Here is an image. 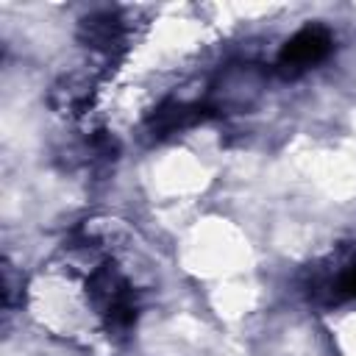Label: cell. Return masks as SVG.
Masks as SVG:
<instances>
[{
	"label": "cell",
	"mask_w": 356,
	"mask_h": 356,
	"mask_svg": "<svg viewBox=\"0 0 356 356\" xmlns=\"http://www.w3.org/2000/svg\"><path fill=\"white\" fill-rule=\"evenodd\" d=\"M267 70L259 61H228L206 86L203 108L209 117H236L253 111L267 95Z\"/></svg>",
	"instance_id": "cell-1"
},
{
	"label": "cell",
	"mask_w": 356,
	"mask_h": 356,
	"mask_svg": "<svg viewBox=\"0 0 356 356\" xmlns=\"http://www.w3.org/2000/svg\"><path fill=\"white\" fill-rule=\"evenodd\" d=\"M300 292L317 309L356 300V242H342L300 273Z\"/></svg>",
	"instance_id": "cell-2"
},
{
	"label": "cell",
	"mask_w": 356,
	"mask_h": 356,
	"mask_svg": "<svg viewBox=\"0 0 356 356\" xmlns=\"http://www.w3.org/2000/svg\"><path fill=\"white\" fill-rule=\"evenodd\" d=\"M89 306L100 317L108 337H125L136 323V289L111 259L86 275Z\"/></svg>",
	"instance_id": "cell-3"
},
{
	"label": "cell",
	"mask_w": 356,
	"mask_h": 356,
	"mask_svg": "<svg viewBox=\"0 0 356 356\" xmlns=\"http://www.w3.org/2000/svg\"><path fill=\"white\" fill-rule=\"evenodd\" d=\"M334 50V36L325 25H306L300 28L275 56V70L284 78H298L312 67L323 64Z\"/></svg>",
	"instance_id": "cell-4"
},
{
	"label": "cell",
	"mask_w": 356,
	"mask_h": 356,
	"mask_svg": "<svg viewBox=\"0 0 356 356\" xmlns=\"http://www.w3.org/2000/svg\"><path fill=\"white\" fill-rule=\"evenodd\" d=\"M128 19L117 8L92 11L78 22V42L103 58H117L128 47Z\"/></svg>",
	"instance_id": "cell-5"
},
{
	"label": "cell",
	"mask_w": 356,
	"mask_h": 356,
	"mask_svg": "<svg viewBox=\"0 0 356 356\" xmlns=\"http://www.w3.org/2000/svg\"><path fill=\"white\" fill-rule=\"evenodd\" d=\"M209 117V111L203 108V103H186L178 97L164 100L161 106H156L147 120H145V134L150 139H167L172 134H181L197 122H203Z\"/></svg>",
	"instance_id": "cell-6"
},
{
	"label": "cell",
	"mask_w": 356,
	"mask_h": 356,
	"mask_svg": "<svg viewBox=\"0 0 356 356\" xmlns=\"http://www.w3.org/2000/svg\"><path fill=\"white\" fill-rule=\"evenodd\" d=\"M92 95H95V78L89 72H67L50 86L47 100L58 114L78 117L89 108Z\"/></svg>",
	"instance_id": "cell-7"
},
{
	"label": "cell",
	"mask_w": 356,
	"mask_h": 356,
	"mask_svg": "<svg viewBox=\"0 0 356 356\" xmlns=\"http://www.w3.org/2000/svg\"><path fill=\"white\" fill-rule=\"evenodd\" d=\"M19 289H22V275L14 273V264L3 261V306L11 309L19 298Z\"/></svg>",
	"instance_id": "cell-8"
}]
</instances>
